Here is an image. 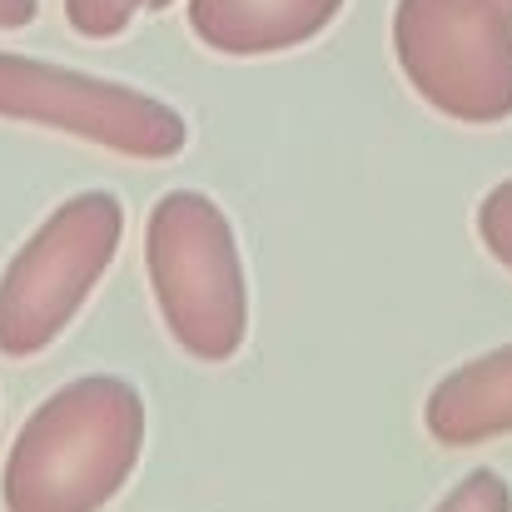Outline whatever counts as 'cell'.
Here are the masks:
<instances>
[{
    "mask_svg": "<svg viewBox=\"0 0 512 512\" xmlns=\"http://www.w3.org/2000/svg\"><path fill=\"white\" fill-rule=\"evenodd\" d=\"M145 453V398L130 378L85 373L55 388L0 468L5 512H105Z\"/></svg>",
    "mask_w": 512,
    "mask_h": 512,
    "instance_id": "1",
    "label": "cell"
},
{
    "mask_svg": "<svg viewBox=\"0 0 512 512\" xmlns=\"http://www.w3.org/2000/svg\"><path fill=\"white\" fill-rule=\"evenodd\" d=\"M145 274L170 339L199 363H229L249 339V279L229 214L174 189L145 219Z\"/></svg>",
    "mask_w": 512,
    "mask_h": 512,
    "instance_id": "2",
    "label": "cell"
},
{
    "mask_svg": "<svg viewBox=\"0 0 512 512\" xmlns=\"http://www.w3.org/2000/svg\"><path fill=\"white\" fill-rule=\"evenodd\" d=\"M125 209L105 189L65 199L0 274V358H35L60 339L115 264Z\"/></svg>",
    "mask_w": 512,
    "mask_h": 512,
    "instance_id": "3",
    "label": "cell"
},
{
    "mask_svg": "<svg viewBox=\"0 0 512 512\" xmlns=\"http://www.w3.org/2000/svg\"><path fill=\"white\" fill-rule=\"evenodd\" d=\"M393 55L428 110L458 125L512 120V0H398Z\"/></svg>",
    "mask_w": 512,
    "mask_h": 512,
    "instance_id": "4",
    "label": "cell"
},
{
    "mask_svg": "<svg viewBox=\"0 0 512 512\" xmlns=\"http://www.w3.org/2000/svg\"><path fill=\"white\" fill-rule=\"evenodd\" d=\"M0 120L60 130L145 165L179 160L189 145L184 115L160 95L15 50H0Z\"/></svg>",
    "mask_w": 512,
    "mask_h": 512,
    "instance_id": "5",
    "label": "cell"
},
{
    "mask_svg": "<svg viewBox=\"0 0 512 512\" xmlns=\"http://www.w3.org/2000/svg\"><path fill=\"white\" fill-rule=\"evenodd\" d=\"M343 0H184L189 35L234 60L284 55L319 40L339 20Z\"/></svg>",
    "mask_w": 512,
    "mask_h": 512,
    "instance_id": "6",
    "label": "cell"
},
{
    "mask_svg": "<svg viewBox=\"0 0 512 512\" xmlns=\"http://www.w3.org/2000/svg\"><path fill=\"white\" fill-rule=\"evenodd\" d=\"M423 428L443 448H478L512 433V343L443 373L423 403Z\"/></svg>",
    "mask_w": 512,
    "mask_h": 512,
    "instance_id": "7",
    "label": "cell"
},
{
    "mask_svg": "<svg viewBox=\"0 0 512 512\" xmlns=\"http://www.w3.org/2000/svg\"><path fill=\"white\" fill-rule=\"evenodd\" d=\"M150 0H65V20L80 40H115L135 25Z\"/></svg>",
    "mask_w": 512,
    "mask_h": 512,
    "instance_id": "8",
    "label": "cell"
},
{
    "mask_svg": "<svg viewBox=\"0 0 512 512\" xmlns=\"http://www.w3.org/2000/svg\"><path fill=\"white\" fill-rule=\"evenodd\" d=\"M433 512H512V488L503 473L493 468H473L463 483L448 488V498Z\"/></svg>",
    "mask_w": 512,
    "mask_h": 512,
    "instance_id": "9",
    "label": "cell"
},
{
    "mask_svg": "<svg viewBox=\"0 0 512 512\" xmlns=\"http://www.w3.org/2000/svg\"><path fill=\"white\" fill-rule=\"evenodd\" d=\"M478 239H483V249L512 274V179L493 184V189L483 194V204H478Z\"/></svg>",
    "mask_w": 512,
    "mask_h": 512,
    "instance_id": "10",
    "label": "cell"
},
{
    "mask_svg": "<svg viewBox=\"0 0 512 512\" xmlns=\"http://www.w3.org/2000/svg\"><path fill=\"white\" fill-rule=\"evenodd\" d=\"M40 0H0V30H25L35 20Z\"/></svg>",
    "mask_w": 512,
    "mask_h": 512,
    "instance_id": "11",
    "label": "cell"
},
{
    "mask_svg": "<svg viewBox=\"0 0 512 512\" xmlns=\"http://www.w3.org/2000/svg\"><path fill=\"white\" fill-rule=\"evenodd\" d=\"M165 5H174V0H150V10H165Z\"/></svg>",
    "mask_w": 512,
    "mask_h": 512,
    "instance_id": "12",
    "label": "cell"
}]
</instances>
